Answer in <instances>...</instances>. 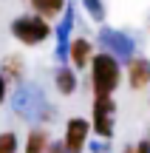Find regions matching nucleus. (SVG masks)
Wrapping results in <instances>:
<instances>
[{
    "label": "nucleus",
    "instance_id": "nucleus-6",
    "mask_svg": "<svg viewBox=\"0 0 150 153\" xmlns=\"http://www.w3.org/2000/svg\"><path fill=\"white\" fill-rule=\"evenodd\" d=\"M68 60H71V65L77 68V71L88 68L91 60H94V45H91V40L88 37H74L71 43H68Z\"/></svg>",
    "mask_w": 150,
    "mask_h": 153
},
{
    "label": "nucleus",
    "instance_id": "nucleus-9",
    "mask_svg": "<svg viewBox=\"0 0 150 153\" xmlns=\"http://www.w3.org/2000/svg\"><path fill=\"white\" fill-rule=\"evenodd\" d=\"M48 133L43 131V128H34L31 133L26 136V153H45L48 150Z\"/></svg>",
    "mask_w": 150,
    "mask_h": 153
},
{
    "label": "nucleus",
    "instance_id": "nucleus-3",
    "mask_svg": "<svg viewBox=\"0 0 150 153\" xmlns=\"http://www.w3.org/2000/svg\"><path fill=\"white\" fill-rule=\"evenodd\" d=\"M113 116H116V105L111 97H96L94 99V111H91V128L96 136L111 139L113 136Z\"/></svg>",
    "mask_w": 150,
    "mask_h": 153
},
{
    "label": "nucleus",
    "instance_id": "nucleus-13",
    "mask_svg": "<svg viewBox=\"0 0 150 153\" xmlns=\"http://www.w3.org/2000/svg\"><path fill=\"white\" fill-rule=\"evenodd\" d=\"M45 153H68V148H65V142H51Z\"/></svg>",
    "mask_w": 150,
    "mask_h": 153
},
{
    "label": "nucleus",
    "instance_id": "nucleus-12",
    "mask_svg": "<svg viewBox=\"0 0 150 153\" xmlns=\"http://www.w3.org/2000/svg\"><path fill=\"white\" fill-rule=\"evenodd\" d=\"M85 6H88V11H91V17H94V20H102V14H105V11H102L99 0H85Z\"/></svg>",
    "mask_w": 150,
    "mask_h": 153
},
{
    "label": "nucleus",
    "instance_id": "nucleus-2",
    "mask_svg": "<svg viewBox=\"0 0 150 153\" xmlns=\"http://www.w3.org/2000/svg\"><path fill=\"white\" fill-rule=\"evenodd\" d=\"M11 34L23 45H40L51 37V23L43 14H23L11 23Z\"/></svg>",
    "mask_w": 150,
    "mask_h": 153
},
{
    "label": "nucleus",
    "instance_id": "nucleus-16",
    "mask_svg": "<svg viewBox=\"0 0 150 153\" xmlns=\"http://www.w3.org/2000/svg\"><path fill=\"white\" fill-rule=\"evenodd\" d=\"M122 153H136V148H125V150H122Z\"/></svg>",
    "mask_w": 150,
    "mask_h": 153
},
{
    "label": "nucleus",
    "instance_id": "nucleus-1",
    "mask_svg": "<svg viewBox=\"0 0 150 153\" xmlns=\"http://www.w3.org/2000/svg\"><path fill=\"white\" fill-rule=\"evenodd\" d=\"M122 82V65L111 51H96L91 60V88L94 97H111Z\"/></svg>",
    "mask_w": 150,
    "mask_h": 153
},
{
    "label": "nucleus",
    "instance_id": "nucleus-4",
    "mask_svg": "<svg viewBox=\"0 0 150 153\" xmlns=\"http://www.w3.org/2000/svg\"><path fill=\"white\" fill-rule=\"evenodd\" d=\"M94 131L91 128V122L88 119H82V116H74V119H68V125H65V148L68 153H82L85 150V145H88V133Z\"/></svg>",
    "mask_w": 150,
    "mask_h": 153
},
{
    "label": "nucleus",
    "instance_id": "nucleus-8",
    "mask_svg": "<svg viewBox=\"0 0 150 153\" xmlns=\"http://www.w3.org/2000/svg\"><path fill=\"white\" fill-rule=\"evenodd\" d=\"M34 14H43L45 20H54L65 11V0H28Z\"/></svg>",
    "mask_w": 150,
    "mask_h": 153
},
{
    "label": "nucleus",
    "instance_id": "nucleus-15",
    "mask_svg": "<svg viewBox=\"0 0 150 153\" xmlns=\"http://www.w3.org/2000/svg\"><path fill=\"white\" fill-rule=\"evenodd\" d=\"M136 153H150V139H145V142L136 145Z\"/></svg>",
    "mask_w": 150,
    "mask_h": 153
},
{
    "label": "nucleus",
    "instance_id": "nucleus-10",
    "mask_svg": "<svg viewBox=\"0 0 150 153\" xmlns=\"http://www.w3.org/2000/svg\"><path fill=\"white\" fill-rule=\"evenodd\" d=\"M9 79H20V74H23V62H20V57H9V60L3 62V68H0Z\"/></svg>",
    "mask_w": 150,
    "mask_h": 153
},
{
    "label": "nucleus",
    "instance_id": "nucleus-5",
    "mask_svg": "<svg viewBox=\"0 0 150 153\" xmlns=\"http://www.w3.org/2000/svg\"><path fill=\"white\" fill-rule=\"evenodd\" d=\"M125 76H128V85L133 91L147 88L150 85V60L147 57H130L128 68H125Z\"/></svg>",
    "mask_w": 150,
    "mask_h": 153
},
{
    "label": "nucleus",
    "instance_id": "nucleus-14",
    "mask_svg": "<svg viewBox=\"0 0 150 153\" xmlns=\"http://www.w3.org/2000/svg\"><path fill=\"white\" fill-rule=\"evenodd\" d=\"M3 99H6V74L0 71V105H3Z\"/></svg>",
    "mask_w": 150,
    "mask_h": 153
},
{
    "label": "nucleus",
    "instance_id": "nucleus-7",
    "mask_svg": "<svg viewBox=\"0 0 150 153\" xmlns=\"http://www.w3.org/2000/svg\"><path fill=\"white\" fill-rule=\"evenodd\" d=\"M54 85H57V91H60L62 97H71V94L77 91V85H79L77 74H74V65L71 68H60V71L54 74Z\"/></svg>",
    "mask_w": 150,
    "mask_h": 153
},
{
    "label": "nucleus",
    "instance_id": "nucleus-11",
    "mask_svg": "<svg viewBox=\"0 0 150 153\" xmlns=\"http://www.w3.org/2000/svg\"><path fill=\"white\" fill-rule=\"evenodd\" d=\"M17 150V136L14 133H0V153H14Z\"/></svg>",
    "mask_w": 150,
    "mask_h": 153
}]
</instances>
